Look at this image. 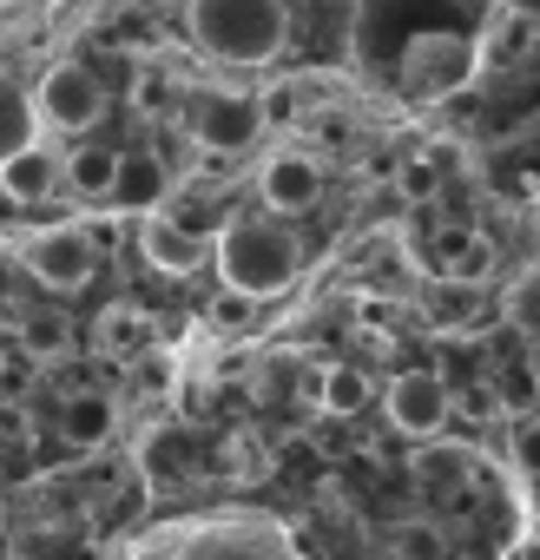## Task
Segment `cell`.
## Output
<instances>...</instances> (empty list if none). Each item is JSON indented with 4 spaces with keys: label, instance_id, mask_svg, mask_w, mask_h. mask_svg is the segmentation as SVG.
<instances>
[{
    "label": "cell",
    "instance_id": "1",
    "mask_svg": "<svg viewBox=\"0 0 540 560\" xmlns=\"http://www.w3.org/2000/svg\"><path fill=\"white\" fill-rule=\"evenodd\" d=\"M218 270H224V291L237 298H284L297 284V270H304V244L284 218H270V211H250V218H231L224 237L211 244Z\"/></svg>",
    "mask_w": 540,
    "mask_h": 560
},
{
    "label": "cell",
    "instance_id": "2",
    "mask_svg": "<svg viewBox=\"0 0 540 560\" xmlns=\"http://www.w3.org/2000/svg\"><path fill=\"white\" fill-rule=\"evenodd\" d=\"M185 21H191V40L224 67H263L291 40L284 0H191Z\"/></svg>",
    "mask_w": 540,
    "mask_h": 560
},
{
    "label": "cell",
    "instance_id": "3",
    "mask_svg": "<svg viewBox=\"0 0 540 560\" xmlns=\"http://www.w3.org/2000/svg\"><path fill=\"white\" fill-rule=\"evenodd\" d=\"M27 100H34L40 132H93V126L106 119V86H99V73L80 67V60H54V67L27 86Z\"/></svg>",
    "mask_w": 540,
    "mask_h": 560
},
{
    "label": "cell",
    "instance_id": "4",
    "mask_svg": "<svg viewBox=\"0 0 540 560\" xmlns=\"http://www.w3.org/2000/svg\"><path fill=\"white\" fill-rule=\"evenodd\" d=\"M21 257H27V270L40 277L47 291H80V284H93V264H99L86 224H47V231L27 237Z\"/></svg>",
    "mask_w": 540,
    "mask_h": 560
},
{
    "label": "cell",
    "instance_id": "5",
    "mask_svg": "<svg viewBox=\"0 0 540 560\" xmlns=\"http://www.w3.org/2000/svg\"><path fill=\"white\" fill-rule=\"evenodd\" d=\"M448 383L435 376V370H402L396 383H389V396H383V409H389V422L402 429V435H415V442H435L442 429H448Z\"/></svg>",
    "mask_w": 540,
    "mask_h": 560
},
{
    "label": "cell",
    "instance_id": "6",
    "mask_svg": "<svg viewBox=\"0 0 540 560\" xmlns=\"http://www.w3.org/2000/svg\"><path fill=\"white\" fill-rule=\"evenodd\" d=\"M468 73H474V47H468L461 34L415 40L409 60H402V86H409V100H442V93H455Z\"/></svg>",
    "mask_w": 540,
    "mask_h": 560
},
{
    "label": "cell",
    "instance_id": "7",
    "mask_svg": "<svg viewBox=\"0 0 540 560\" xmlns=\"http://www.w3.org/2000/svg\"><path fill=\"white\" fill-rule=\"evenodd\" d=\"M263 119H257V100L250 93H198L191 106V139L211 145V152H244L257 145Z\"/></svg>",
    "mask_w": 540,
    "mask_h": 560
},
{
    "label": "cell",
    "instance_id": "8",
    "mask_svg": "<svg viewBox=\"0 0 540 560\" xmlns=\"http://www.w3.org/2000/svg\"><path fill=\"white\" fill-rule=\"evenodd\" d=\"M139 250H145V264H152V270H165V277H191V270H204V264H211V237H204V231H191L185 218H172L165 205H159V211H145V224H139Z\"/></svg>",
    "mask_w": 540,
    "mask_h": 560
},
{
    "label": "cell",
    "instance_id": "9",
    "mask_svg": "<svg viewBox=\"0 0 540 560\" xmlns=\"http://www.w3.org/2000/svg\"><path fill=\"white\" fill-rule=\"evenodd\" d=\"M257 198H263L270 218H297V211H310V205L324 198L317 159H310V152H270L263 172H257Z\"/></svg>",
    "mask_w": 540,
    "mask_h": 560
},
{
    "label": "cell",
    "instance_id": "10",
    "mask_svg": "<svg viewBox=\"0 0 540 560\" xmlns=\"http://www.w3.org/2000/svg\"><path fill=\"white\" fill-rule=\"evenodd\" d=\"M172 198V165L159 159V152H119V165H113V185H106V205L113 211H159Z\"/></svg>",
    "mask_w": 540,
    "mask_h": 560
},
{
    "label": "cell",
    "instance_id": "11",
    "mask_svg": "<svg viewBox=\"0 0 540 560\" xmlns=\"http://www.w3.org/2000/svg\"><path fill=\"white\" fill-rule=\"evenodd\" d=\"M429 270L442 277V284H481V277H494V237H481V231H468V224H448V231H435V244H429Z\"/></svg>",
    "mask_w": 540,
    "mask_h": 560
},
{
    "label": "cell",
    "instance_id": "12",
    "mask_svg": "<svg viewBox=\"0 0 540 560\" xmlns=\"http://www.w3.org/2000/svg\"><path fill=\"white\" fill-rule=\"evenodd\" d=\"M54 185H60V152L40 145V139L0 159V198H8V205H47Z\"/></svg>",
    "mask_w": 540,
    "mask_h": 560
},
{
    "label": "cell",
    "instance_id": "13",
    "mask_svg": "<svg viewBox=\"0 0 540 560\" xmlns=\"http://www.w3.org/2000/svg\"><path fill=\"white\" fill-rule=\"evenodd\" d=\"M152 343H159V317H152L145 304H106V311H99V357L139 363Z\"/></svg>",
    "mask_w": 540,
    "mask_h": 560
},
{
    "label": "cell",
    "instance_id": "14",
    "mask_svg": "<svg viewBox=\"0 0 540 560\" xmlns=\"http://www.w3.org/2000/svg\"><path fill=\"white\" fill-rule=\"evenodd\" d=\"M113 429H119V402H113V396L80 389V396L60 402V442H67V448H106Z\"/></svg>",
    "mask_w": 540,
    "mask_h": 560
},
{
    "label": "cell",
    "instance_id": "15",
    "mask_svg": "<svg viewBox=\"0 0 540 560\" xmlns=\"http://www.w3.org/2000/svg\"><path fill=\"white\" fill-rule=\"evenodd\" d=\"M113 165H119V152H113V145H73V152L60 159V185H67L80 205H106Z\"/></svg>",
    "mask_w": 540,
    "mask_h": 560
},
{
    "label": "cell",
    "instance_id": "16",
    "mask_svg": "<svg viewBox=\"0 0 540 560\" xmlns=\"http://www.w3.org/2000/svg\"><path fill=\"white\" fill-rule=\"evenodd\" d=\"M40 139V119H34V100H27V86L0 67V159L8 152H21V145H34Z\"/></svg>",
    "mask_w": 540,
    "mask_h": 560
},
{
    "label": "cell",
    "instance_id": "17",
    "mask_svg": "<svg viewBox=\"0 0 540 560\" xmlns=\"http://www.w3.org/2000/svg\"><path fill=\"white\" fill-rule=\"evenodd\" d=\"M317 409L324 416H363L369 409V376L356 363H324L317 376Z\"/></svg>",
    "mask_w": 540,
    "mask_h": 560
},
{
    "label": "cell",
    "instance_id": "18",
    "mask_svg": "<svg viewBox=\"0 0 540 560\" xmlns=\"http://www.w3.org/2000/svg\"><path fill=\"white\" fill-rule=\"evenodd\" d=\"M21 343H27L34 363H60V357L73 350V330H67L60 317H27V324H21Z\"/></svg>",
    "mask_w": 540,
    "mask_h": 560
},
{
    "label": "cell",
    "instance_id": "19",
    "mask_svg": "<svg viewBox=\"0 0 540 560\" xmlns=\"http://www.w3.org/2000/svg\"><path fill=\"white\" fill-rule=\"evenodd\" d=\"M389 553H396V560H448V540H442V527H429V521H402V527L389 534Z\"/></svg>",
    "mask_w": 540,
    "mask_h": 560
},
{
    "label": "cell",
    "instance_id": "20",
    "mask_svg": "<svg viewBox=\"0 0 540 560\" xmlns=\"http://www.w3.org/2000/svg\"><path fill=\"white\" fill-rule=\"evenodd\" d=\"M250 324H257V298H237V291H218V298H211V330H231V337H237V330H250Z\"/></svg>",
    "mask_w": 540,
    "mask_h": 560
},
{
    "label": "cell",
    "instance_id": "21",
    "mask_svg": "<svg viewBox=\"0 0 540 560\" xmlns=\"http://www.w3.org/2000/svg\"><path fill=\"white\" fill-rule=\"evenodd\" d=\"M527 34H533L527 21H501V27H494V47H488V54H474V60H488V67H507V60H520V40H527Z\"/></svg>",
    "mask_w": 540,
    "mask_h": 560
},
{
    "label": "cell",
    "instance_id": "22",
    "mask_svg": "<svg viewBox=\"0 0 540 560\" xmlns=\"http://www.w3.org/2000/svg\"><path fill=\"white\" fill-rule=\"evenodd\" d=\"M448 409H461V416H474V422H488V416H501V396H494V383H474V389H461V396H448Z\"/></svg>",
    "mask_w": 540,
    "mask_h": 560
},
{
    "label": "cell",
    "instance_id": "23",
    "mask_svg": "<svg viewBox=\"0 0 540 560\" xmlns=\"http://www.w3.org/2000/svg\"><path fill=\"white\" fill-rule=\"evenodd\" d=\"M435 191V165L429 159H409L402 165V198H429Z\"/></svg>",
    "mask_w": 540,
    "mask_h": 560
}]
</instances>
